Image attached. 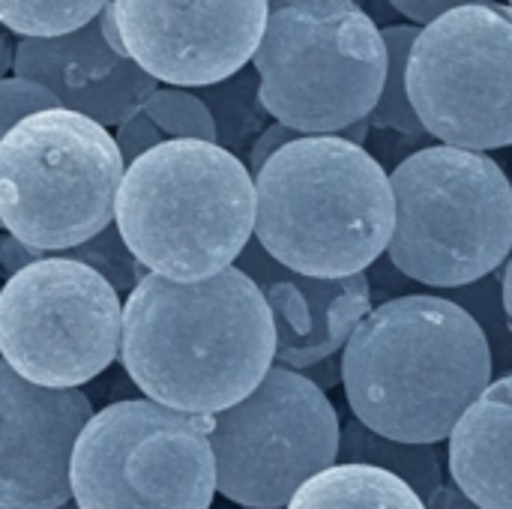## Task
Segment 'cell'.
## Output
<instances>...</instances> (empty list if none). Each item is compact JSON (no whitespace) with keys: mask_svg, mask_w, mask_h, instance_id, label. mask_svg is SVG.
Masks as SVG:
<instances>
[{"mask_svg":"<svg viewBox=\"0 0 512 509\" xmlns=\"http://www.w3.org/2000/svg\"><path fill=\"white\" fill-rule=\"evenodd\" d=\"M507 6H510V12H512V0H507Z\"/></svg>","mask_w":512,"mask_h":509,"instance_id":"e575fe53","label":"cell"},{"mask_svg":"<svg viewBox=\"0 0 512 509\" xmlns=\"http://www.w3.org/2000/svg\"><path fill=\"white\" fill-rule=\"evenodd\" d=\"M495 381L492 348L474 315L438 294L375 306L342 351L354 417L393 441L441 444Z\"/></svg>","mask_w":512,"mask_h":509,"instance_id":"7a4b0ae2","label":"cell"},{"mask_svg":"<svg viewBox=\"0 0 512 509\" xmlns=\"http://www.w3.org/2000/svg\"><path fill=\"white\" fill-rule=\"evenodd\" d=\"M393 270L429 288H468L512 255V183L477 150L429 144L390 171Z\"/></svg>","mask_w":512,"mask_h":509,"instance_id":"5b68a950","label":"cell"},{"mask_svg":"<svg viewBox=\"0 0 512 509\" xmlns=\"http://www.w3.org/2000/svg\"><path fill=\"white\" fill-rule=\"evenodd\" d=\"M216 492L237 507L285 509L339 462L342 423L321 387L273 366L252 396L210 417Z\"/></svg>","mask_w":512,"mask_h":509,"instance_id":"30bf717a","label":"cell"},{"mask_svg":"<svg viewBox=\"0 0 512 509\" xmlns=\"http://www.w3.org/2000/svg\"><path fill=\"white\" fill-rule=\"evenodd\" d=\"M12 60H15V48L9 45L6 30L0 27V78H6V72L12 69Z\"/></svg>","mask_w":512,"mask_h":509,"instance_id":"d6a6232c","label":"cell"},{"mask_svg":"<svg viewBox=\"0 0 512 509\" xmlns=\"http://www.w3.org/2000/svg\"><path fill=\"white\" fill-rule=\"evenodd\" d=\"M123 297L90 267L45 255L0 288V360L24 381L78 390L120 357Z\"/></svg>","mask_w":512,"mask_h":509,"instance_id":"9c48e42d","label":"cell"},{"mask_svg":"<svg viewBox=\"0 0 512 509\" xmlns=\"http://www.w3.org/2000/svg\"><path fill=\"white\" fill-rule=\"evenodd\" d=\"M93 417L84 390H48L0 360V509H60L72 453Z\"/></svg>","mask_w":512,"mask_h":509,"instance_id":"4fadbf2b","label":"cell"},{"mask_svg":"<svg viewBox=\"0 0 512 509\" xmlns=\"http://www.w3.org/2000/svg\"><path fill=\"white\" fill-rule=\"evenodd\" d=\"M60 258H69V261H78L90 270H96L120 297H129L141 279L150 273L147 267H141V261L129 252V246L123 243L117 225H108L102 234H96L93 240L69 249V252H60Z\"/></svg>","mask_w":512,"mask_h":509,"instance_id":"603a6c76","label":"cell"},{"mask_svg":"<svg viewBox=\"0 0 512 509\" xmlns=\"http://www.w3.org/2000/svg\"><path fill=\"white\" fill-rule=\"evenodd\" d=\"M339 462L381 468L408 483L426 504L444 486V459L438 444H405L366 429L357 417L342 426Z\"/></svg>","mask_w":512,"mask_h":509,"instance_id":"ac0fdd59","label":"cell"},{"mask_svg":"<svg viewBox=\"0 0 512 509\" xmlns=\"http://www.w3.org/2000/svg\"><path fill=\"white\" fill-rule=\"evenodd\" d=\"M111 0H0V27L21 39L72 33L99 18Z\"/></svg>","mask_w":512,"mask_h":509,"instance_id":"44dd1931","label":"cell"},{"mask_svg":"<svg viewBox=\"0 0 512 509\" xmlns=\"http://www.w3.org/2000/svg\"><path fill=\"white\" fill-rule=\"evenodd\" d=\"M210 111L216 126V144L234 153L237 159H249L252 144L258 135L273 123L270 111L261 102V78L255 66H243L225 81L195 87L192 90Z\"/></svg>","mask_w":512,"mask_h":509,"instance_id":"d6986e66","label":"cell"},{"mask_svg":"<svg viewBox=\"0 0 512 509\" xmlns=\"http://www.w3.org/2000/svg\"><path fill=\"white\" fill-rule=\"evenodd\" d=\"M126 54L168 87H207L252 63L270 0H111Z\"/></svg>","mask_w":512,"mask_h":509,"instance_id":"7c38bea8","label":"cell"},{"mask_svg":"<svg viewBox=\"0 0 512 509\" xmlns=\"http://www.w3.org/2000/svg\"><path fill=\"white\" fill-rule=\"evenodd\" d=\"M255 240L282 267L312 279L366 273L390 246V171L339 135H303L255 174Z\"/></svg>","mask_w":512,"mask_h":509,"instance_id":"3957f363","label":"cell"},{"mask_svg":"<svg viewBox=\"0 0 512 509\" xmlns=\"http://www.w3.org/2000/svg\"><path fill=\"white\" fill-rule=\"evenodd\" d=\"M354 3H357V6H360V9H363V0H354Z\"/></svg>","mask_w":512,"mask_h":509,"instance_id":"836d02e7","label":"cell"},{"mask_svg":"<svg viewBox=\"0 0 512 509\" xmlns=\"http://www.w3.org/2000/svg\"><path fill=\"white\" fill-rule=\"evenodd\" d=\"M48 108H60V102L45 87H39L27 78H18V75L0 78V141L24 117L48 111Z\"/></svg>","mask_w":512,"mask_h":509,"instance_id":"cb8c5ba5","label":"cell"},{"mask_svg":"<svg viewBox=\"0 0 512 509\" xmlns=\"http://www.w3.org/2000/svg\"><path fill=\"white\" fill-rule=\"evenodd\" d=\"M408 96L438 144L477 153L510 147V6H462L420 27L408 57Z\"/></svg>","mask_w":512,"mask_h":509,"instance_id":"8fae6325","label":"cell"},{"mask_svg":"<svg viewBox=\"0 0 512 509\" xmlns=\"http://www.w3.org/2000/svg\"><path fill=\"white\" fill-rule=\"evenodd\" d=\"M501 300H504V312H507V321H510L512 330V255L507 258V264L501 267Z\"/></svg>","mask_w":512,"mask_h":509,"instance_id":"1f68e13d","label":"cell"},{"mask_svg":"<svg viewBox=\"0 0 512 509\" xmlns=\"http://www.w3.org/2000/svg\"><path fill=\"white\" fill-rule=\"evenodd\" d=\"M285 509H426V504L408 483L381 468L336 462L303 483Z\"/></svg>","mask_w":512,"mask_h":509,"instance_id":"e0dca14e","label":"cell"},{"mask_svg":"<svg viewBox=\"0 0 512 509\" xmlns=\"http://www.w3.org/2000/svg\"><path fill=\"white\" fill-rule=\"evenodd\" d=\"M120 363L144 399L216 417L276 366L273 312L237 267L201 282L147 273L123 303Z\"/></svg>","mask_w":512,"mask_h":509,"instance_id":"6da1fadb","label":"cell"},{"mask_svg":"<svg viewBox=\"0 0 512 509\" xmlns=\"http://www.w3.org/2000/svg\"><path fill=\"white\" fill-rule=\"evenodd\" d=\"M297 138H303L297 129H291V126H285V123H279V120H273L261 135H258V141L252 144V150H249V171H252V177L282 150V147H288V144H294Z\"/></svg>","mask_w":512,"mask_h":509,"instance_id":"4316f807","label":"cell"},{"mask_svg":"<svg viewBox=\"0 0 512 509\" xmlns=\"http://www.w3.org/2000/svg\"><path fill=\"white\" fill-rule=\"evenodd\" d=\"M210 417H189L150 399L96 411L72 453L78 509H210L216 459Z\"/></svg>","mask_w":512,"mask_h":509,"instance_id":"ba28073f","label":"cell"},{"mask_svg":"<svg viewBox=\"0 0 512 509\" xmlns=\"http://www.w3.org/2000/svg\"><path fill=\"white\" fill-rule=\"evenodd\" d=\"M141 111L162 129L168 141H210L216 144V126L207 105L186 87H159Z\"/></svg>","mask_w":512,"mask_h":509,"instance_id":"7402d4cb","label":"cell"},{"mask_svg":"<svg viewBox=\"0 0 512 509\" xmlns=\"http://www.w3.org/2000/svg\"><path fill=\"white\" fill-rule=\"evenodd\" d=\"M453 483L483 509H512V372L495 378L447 438Z\"/></svg>","mask_w":512,"mask_h":509,"instance_id":"2e32d148","label":"cell"},{"mask_svg":"<svg viewBox=\"0 0 512 509\" xmlns=\"http://www.w3.org/2000/svg\"><path fill=\"white\" fill-rule=\"evenodd\" d=\"M396 6V12L402 18H408V24L414 27H426L432 21H438L441 15L462 9V6H483V3H495V0H390Z\"/></svg>","mask_w":512,"mask_h":509,"instance_id":"484cf974","label":"cell"},{"mask_svg":"<svg viewBox=\"0 0 512 509\" xmlns=\"http://www.w3.org/2000/svg\"><path fill=\"white\" fill-rule=\"evenodd\" d=\"M426 509H483L477 507L456 483H444L429 501H426Z\"/></svg>","mask_w":512,"mask_h":509,"instance_id":"f1b7e54d","label":"cell"},{"mask_svg":"<svg viewBox=\"0 0 512 509\" xmlns=\"http://www.w3.org/2000/svg\"><path fill=\"white\" fill-rule=\"evenodd\" d=\"M234 267L261 288L276 324V366L291 372H306L345 351L351 333L372 312L366 273L312 279L273 261L255 237Z\"/></svg>","mask_w":512,"mask_h":509,"instance_id":"5bb4252c","label":"cell"},{"mask_svg":"<svg viewBox=\"0 0 512 509\" xmlns=\"http://www.w3.org/2000/svg\"><path fill=\"white\" fill-rule=\"evenodd\" d=\"M255 177L210 141H165L126 165L114 225L156 276L201 282L237 264L255 237Z\"/></svg>","mask_w":512,"mask_h":509,"instance_id":"277c9868","label":"cell"},{"mask_svg":"<svg viewBox=\"0 0 512 509\" xmlns=\"http://www.w3.org/2000/svg\"><path fill=\"white\" fill-rule=\"evenodd\" d=\"M381 36L387 42V78H384L381 99L369 114V126L393 129L408 138H429V132L423 129V123L411 105V96H408V57L420 36V27L393 24V27H384Z\"/></svg>","mask_w":512,"mask_h":509,"instance_id":"ffe728a7","label":"cell"},{"mask_svg":"<svg viewBox=\"0 0 512 509\" xmlns=\"http://www.w3.org/2000/svg\"><path fill=\"white\" fill-rule=\"evenodd\" d=\"M252 66L273 120L300 135H339L378 105L387 42L354 0H270Z\"/></svg>","mask_w":512,"mask_h":509,"instance_id":"8992f818","label":"cell"},{"mask_svg":"<svg viewBox=\"0 0 512 509\" xmlns=\"http://www.w3.org/2000/svg\"><path fill=\"white\" fill-rule=\"evenodd\" d=\"M126 162L114 135L66 108L24 117L0 141V222L42 255L114 225Z\"/></svg>","mask_w":512,"mask_h":509,"instance_id":"52a82bcc","label":"cell"},{"mask_svg":"<svg viewBox=\"0 0 512 509\" xmlns=\"http://www.w3.org/2000/svg\"><path fill=\"white\" fill-rule=\"evenodd\" d=\"M243 509H255V507H243Z\"/></svg>","mask_w":512,"mask_h":509,"instance_id":"8d00e7d4","label":"cell"},{"mask_svg":"<svg viewBox=\"0 0 512 509\" xmlns=\"http://www.w3.org/2000/svg\"><path fill=\"white\" fill-rule=\"evenodd\" d=\"M300 375H306L315 387H321L327 393L330 387L342 384V357H330V360H324V363H318V366H312V369H306Z\"/></svg>","mask_w":512,"mask_h":509,"instance_id":"f546056e","label":"cell"},{"mask_svg":"<svg viewBox=\"0 0 512 509\" xmlns=\"http://www.w3.org/2000/svg\"><path fill=\"white\" fill-rule=\"evenodd\" d=\"M39 258H45V255L36 252V249H30V246H24V243L15 240L12 234H3V237H0V270H3L6 276H15L18 270L30 267V264L39 261Z\"/></svg>","mask_w":512,"mask_h":509,"instance_id":"83f0119b","label":"cell"},{"mask_svg":"<svg viewBox=\"0 0 512 509\" xmlns=\"http://www.w3.org/2000/svg\"><path fill=\"white\" fill-rule=\"evenodd\" d=\"M12 72L45 87L60 108L105 129L129 120L159 90L153 75L108 45L99 18L63 36L21 39Z\"/></svg>","mask_w":512,"mask_h":509,"instance_id":"9a60e30c","label":"cell"},{"mask_svg":"<svg viewBox=\"0 0 512 509\" xmlns=\"http://www.w3.org/2000/svg\"><path fill=\"white\" fill-rule=\"evenodd\" d=\"M114 141H117V150H120L123 162L132 165L135 159H141V156L150 153L153 147L165 144L168 138L162 135V129H159L144 111H135L129 120H123V123L117 126Z\"/></svg>","mask_w":512,"mask_h":509,"instance_id":"d4e9b609","label":"cell"},{"mask_svg":"<svg viewBox=\"0 0 512 509\" xmlns=\"http://www.w3.org/2000/svg\"><path fill=\"white\" fill-rule=\"evenodd\" d=\"M363 12H366L381 30H384V27H393L396 18H399L396 6H393L390 0H363Z\"/></svg>","mask_w":512,"mask_h":509,"instance_id":"4dcf8cb0","label":"cell"},{"mask_svg":"<svg viewBox=\"0 0 512 509\" xmlns=\"http://www.w3.org/2000/svg\"><path fill=\"white\" fill-rule=\"evenodd\" d=\"M510 183H512V180H510Z\"/></svg>","mask_w":512,"mask_h":509,"instance_id":"74e56055","label":"cell"},{"mask_svg":"<svg viewBox=\"0 0 512 509\" xmlns=\"http://www.w3.org/2000/svg\"><path fill=\"white\" fill-rule=\"evenodd\" d=\"M0 231H6V228H3V222H0Z\"/></svg>","mask_w":512,"mask_h":509,"instance_id":"d590c367","label":"cell"}]
</instances>
